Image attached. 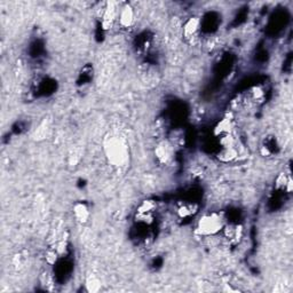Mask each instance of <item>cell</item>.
<instances>
[{"label": "cell", "mask_w": 293, "mask_h": 293, "mask_svg": "<svg viewBox=\"0 0 293 293\" xmlns=\"http://www.w3.org/2000/svg\"><path fill=\"white\" fill-rule=\"evenodd\" d=\"M86 289L88 292H97L101 289V282L96 276H90L86 281Z\"/></svg>", "instance_id": "cell-14"}, {"label": "cell", "mask_w": 293, "mask_h": 293, "mask_svg": "<svg viewBox=\"0 0 293 293\" xmlns=\"http://www.w3.org/2000/svg\"><path fill=\"white\" fill-rule=\"evenodd\" d=\"M277 142L276 139L274 137H268L263 140L261 143V147H260V153L264 157H271L277 150Z\"/></svg>", "instance_id": "cell-11"}, {"label": "cell", "mask_w": 293, "mask_h": 293, "mask_svg": "<svg viewBox=\"0 0 293 293\" xmlns=\"http://www.w3.org/2000/svg\"><path fill=\"white\" fill-rule=\"evenodd\" d=\"M234 132V119L230 116H226L225 118L218 122V124L213 128V136H215L218 140L219 139L230 136Z\"/></svg>", "instance_id": "cell-6"}, {"label": "cell", "mask_w": 293, "mask_h": 293, "mask_svg": "<svg viewBox=\"0 0 293 293\" xmlns=\"http://www.w3.org/2000/svg\"><path fill=\"white\" fill-rule=\"evenodd\" d=\"M119 24L124 29H128V28L133 26L134 22H136V11L129 4H125L124 6L119 7V14L118 20Z\"/></svg>", "instance_id": "cell-5"}, {"label": "cell", "mask_w": 293, "mask_h": 293, "mask_svg": "<svg viewBox=\"0 0 293 293\" xmlns=\"http://www.w3.org/2000/svg\"><path fill=\"white\" fill-rule=\"evenodd\" d=\"M201 18L197 16H192L184 21L182 25V34L185 39L196 38L199 30H201Z\"/></svg>", "instance_id": "cell-7"}, {"label": "cell", "mask_w": 293, "mask_h": 293, "mask_svg": "<svg viewBox=\"0 0 293 293\" xmlns=\"http://www.w3.org/2000/svg\"><path fill=\"white\" fill-rule=\"evenodd\" d=\"M276 189L281 190L284 193H291L292 192V179L289 173H281L276 178Z\"/></svg>", "instance_id": "cell-12"}, {"label": "cell", "mask_w": 293, "mask_h": 293, "mask_svg": "<svg viewBox=\"0 0 293 293\" xmlns=\"http://www.w3.org/2000/svg\"><path fill=\"white\" fill-rule=\"evenodd\" d=\"M222 232L230 244H237L243 236V228L239 225H226Z\"/></svg>", "instance_id": "cell-8"}, {"label": "cell", "mask_w": 293, "mask_h": 293, "mask_svg": "<svg viewBox=\"0 0 293 293\" xmlns=\"http://www.w3.org/2000/svg\"><path fill=\"white\" fill-rule=\"evenodd\" d=\"M72 212L74 219H76V221L79 223H86L91 217L90 208H88L86 203L83 202H78L74 204Z\"/></svg>", "instance_id": "cell-9"}, {"label": "cell", "mask_w": 293, "mask_h": 293, "mask_svg": "<svg viewBox=\"0 0 293 293\" xmlns=\"http://www.w3.org/2000/svg\"><path fill=\"white\" fill-rule=\"evenodd\" d=\"M226 225V215L222 211L208 212L198 220L196 232L203 237L216 236L222 232Z\"/></svg>", "instance_id": "cell-1"}, {"label": "cell", "mask_w": 293, "mask_h": 293, "mask_svg": "<svg viewBox=\"0 0 293 293\" xmlns=\"http://www.w3.org/2000/svg\"><path fill=\"white\" fill-rule=\"evenodd\" d=\"M118 14H119V8L117 7V4L114 2L105 3L101 15L102 28H103L104 30L111 29L114 23L118 20Z\"/></svg>", "instance_id": "cell-4"}, {"label": "cell", "mask_w": 293, "mask_h": 293, "mask_svg": "<svg viewBox=\"0 0 293 293\" xmlns=\"http://www.w3.org/2000/svg\"><path fill=\"white\" fill-rule=\"evenodd\" d=\"M153 155H155L158 164L167 165L170 164L174 157V147L167 140L159 141L155 147Z\"/></svg>", "instance_id": "cell-3"}, {"label": "cell", "mask_w": 293, "mask_h": 293, "mask_svg": "<svg viewBox=\"0 0 293 293\" xmlns=\"http://www.w3.org/2000/svg\"><path fill=\"white\" fill-rule=\"evenodd\" d=\"M237 156H238V150H237L236 147H230V148H222L220 152L218 153V158L222 163H229L235 161Z\"/></svg>", "instance_id": "cell-13"}, {"label": "cell", "mask_w": 293, "mask_h": 293, "mask_svg": "<svg viewBox=\"0 0 293 293\" xmlns=\"http://www.w3.org/2000/svg\"><path fill=\"white\" fill-rule=\"evenodd\" d=\"M198 206L194 203H188V202H182L180 203L178 206H176V215L181 219H188V218L193 217L195 213L197 212Z\"/></svg>", "instance_id": "cell-10"}, {"label": "cell", "mask_w": 293, "mask_h": 293, "mask_svg": "<svg viewBox=\"0 0 293 293\" xmlns=\"http://www.w3.org/2000/svg\"><path fill=\"white\" fill-rule=\"evenodd\" d=\"M104 152L106 159L113 166H124L128 162V146L119 137H110L105 141Z\"/></svg>", "instance_id": "cell-2"}]
</instances>
